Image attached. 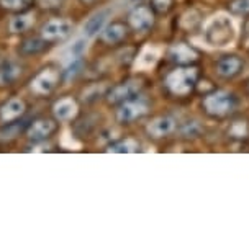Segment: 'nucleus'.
Here are the masks:
<instances>
[{
    "instance_id": "1",
    "label": "nucleus",
    "mask_w": 249,
    "mask_h": 250,
    "mask_svg": "<svg viewBox=\"0 0 249 250\" xmlns=\"http://www.w3.org/2000/svg\"><path fill=\"white\" fill-rule=\"evenodd\" d=\"M238 25L226 13H218L206 21L204 28V40L210 48L226 49L236 43Z\"/></svg>"
},
{
    "instance_id": "2",
    "label": "nucleus",
    "mask_w": 249,
    "mask_h": 250,
    "mask_svg": "<svg viewBox=\"0 0 249 250\" xmlns=\"http://www.w3.org/2000/svg\"><path fill=\"white\" fill-rule=\"evenodd\" d=\"M61 77H63V72H59L56 65H46L30 80V92L40 98L48 97L59 85Z\"/></svg>"
},
{
    "instance_id": "3",
    "label": "nucleus",
    "mask_w": 249,
    "mask_h": 250,
    "mask_svg": "<svg viewBox=\"0 0 249 250\" xmlns=\"http://www.w3.org/2000/svg\"><path fill=\"white\" fill-rule=\"evenodd\" d=\"M197 69H176L167 75L166 83L169 90L176 95H187L195 83Z\"/></svg>"
},
{
    "instance_id": "4",
    "label": "nucleus",
    "mask_w": 249,
    "mask_h": 250,
    "mask_svg": "<svg viewBox=\"0 0 249 250\" xmlns=\"http://www.w3.org/2000/svg\"><path fill=\"white\" fill-rule=\"evenodd\" d=\"M72 21L68 18H51L41 26L40 35L49 43H58V41H64L72 33Z\"/></svg>"
},
{
    "instance_id": "5",
    "label": "nucleus",
    "mask_w": 249,
    "mask_h": 250,
    "mask_svg": "<svg viewBox=\"0 0 249 250\" xmlns=\"http://www.w3.org/2000/svg\"><path fill=\"white\" fill-rule=\"evenodd\" d=\"M59 125L58 120H53V118H36L33 120L26 128V138L33 141V143H41V141H46L53 136L56 131H58Z\"/></svg>"
},
{
    "instance_id": "6",
    "label": "nucleus",
    "mask_w": 249,
    "mask_h": 250,
    "mask_svg": "<svg viewBox=\"0 0 249 250\" xmlns=\"http://www.w3.org/2000/svg\"><path fill=\"white\" fill-rule=\"evenodd\" d=\"M25 72V65L15 59H3L0 61V88L13 87L22 79Z\"/></svg>"
},
{
    "instance_id": "7",
    "label": "nucleus",
    "mask_w": 249,
    "mask_h": 250,
    "mask_svg": "<svg viewBox=\"0 0 249 250\" xmlns=\"http://www.w3.org/2000/svg\"><path fill=\"white\" fill-rule=\"evenodd\" d=\"M141 87H143V83L139 82V80H126V82L120 83V85H116L115 88H112V92L109 93V102L110 103H123L126 100H131V98H135L136 93H139Z\"/></svg>"
},
{
    "instance_id": "8",
    "label": "nucleus",
    "mask_w": 249,
    "mask_h": 250,
    "mask_svg": "<svg viewBox=\"0 0 249 250\" xmlns=\"http://www.w3.org/2000/svg\"><path fill=\"white\" fill-rule=\"evenodd\" d=\"M26 111V103L22 98H10L3 105H0V123L7 125V123L22 120V116Z\"/></svg>"
},
{
    "instance_id": "9",
    "label": "nucleus",
    "mask_w": 249,
    "mask_h": 250,
    "mask_svg": "<svg viewBox=\"0 0 249 250\" xmlns=\"http://www.w3.org/2000/svg\"><path fill=\"white\" fill-rule=\"evenodd\" d=\"M148 113V105L143 100H126L120 110L116 111V118L120 123H130L141 118Z\"/></svg>"
},
{
    "instance_id": "10",
    "label": "nucleus",
    "mask_w": 249,
    "mask_h": 250,
    "mask_svg": "<svg viewBox=\"0 0 249 250\" xmlns=\"http://www.w3.org/2000/svg\"><path fill=\"white\" fill-rule=\"evenodd\" d=\"M128 21H130V25H131V28H133L135 31L146 33L149 28L153 26L154 17H153V12L149 10V8H146V7H136L135 10L130 13Z\"/></svg>"
},
{
    "instance_id": "11",
    "label": "nucleus",
    "mask_w": 249,
    "mask_h": 250,
    "mask_svg": "<svg viewBox=\"0 0 249 250\" xmlns=\"http://www.w3.org/2000/svg\"><path fill=\"white\" fill-rule=\"evenodd\" d=\"M77 102L72 97H63L53 105V116L58 121H70L77 115Z\"/></svg>"
},
{
    "instance_id": "12",
    "label": "nucleus",
    "mask_w": 249,
    "mask_h": 250,
    "mask_svg": "<svg viewBox=\"0 0 249 250\" xmlns=\"http://www.w3.org/2000/svg\"><path fill=\"white\" fill-rule=\"evenodd\" d=\"M205 108L211 115H225L231 108V97L226 92H217L205 98Z\"/></svg>"
},
{
    "instance_id": "13",
    "label": "nucleus",
    "mask_w": 249,
    "mask_h": 250,
    "mask_svg": "<svg viewBox=\"0 0 249 250\" xmlns=\"http://www.w3.org/2000/svg\"><path fill=\"white\" fill-rule=\"evenodd\" d=\"M49 41H46L43 36H28L18 46V53L22 56H38L43 54L49 48Z\"/></svg>"
},
{
    "instance_id": "14",
    "label": "nucleus",
    "mask_w": 249,
    "mask_h": 250,
    "mask_svg": "<svg viewBox=\"0 0 249 250\" xmlns=\"http://www.w3.org/2000/svg\"><path fill=\"white\" fill-rule=\"evenodd\" d=\"M35 20H36L35 13L25 10L12 18L8 28H10V31L15 33V35H23V33H26L33 25H35Z\"/></svg>"
},
{
    "instance_id": "15",
    "label": "nucleus",
    "mask_w": 249,
    "mask_h": 250,
    "mask_svg": "<svg viewBox=\"0 0 249 250\" xmlns=\"http://www.w3.org/2000/svg\"><path fill=\"white\" fill-rule=\"evenodd\" d=\"M174 126H176V123H174L172 118L161 116V118H156V120H153L149 123L146 131L153 136V138H162V136H167L172 133Z\"/></svg>"
},
{
    "instance_id": "16",
    "label": "nucleus",
    "mask_w": 249,
    "mask_h": 250,
    "mask_svg": "<svg viewBox=\"0 0 249 250\" xmlns=\"http://www.w3.org/2000/svg\"><path fill=\"white\" fill-rule=\"evenodd\" d=\"M109 17H110V10H100L98 13H95V15H92L87 20L86 25H84V33H86V36L93 38L95 35H98V31H102L103 26H105Z\"/></svg>"
},
{
    "instance_id": "17",
    "label": "nucleus",
    "mask_w": 249,
    "mask_h": 250,
    "mask_svg": "<svg viewBox=\"0 0 249 250\" xmlns=\"http://www.w3.org/2000/svg\"><path fill=\"white\" fill-rule=\"evenodd\" d=\"M125 36H126V26L120 21H115V23H112V25L105 26L102 31V41L107 44L120 43Z\"/></svg>"
},
{
    "instance_id": "18",
    "label": "nucleus",
    "mask_w": 249,
    "mask_h": 250,
    "mask_svg": "<svg viewBox=\"0 0 249 250\" xmlns=\"http://www.w3.org/2000/svg\"><path fill=\"white\" fill-rule=\"evenodd\" d=\"M28 125L25 121H12V123H7V125H3L2 128H0V139L3 141H10V139H15L17 136H20V133L23 129L26 131Z\"/></svg>"
},
{
    "instance_id": "19",
    "label": "nucleus",
    "mask_w": 249,
    "mask_h": 250,
    "mask_svg": "<svg viewBox=\"0 0 249 250\" xmlns=\"http://www.w3.org/2000/svg\"><path fill=\"white\" fill-rule=\"evenodd\" d=\"M239 69H241V61L238 58H225L217 65V70L222 77H233L239 72Z\"/></svg>"
},
{
    "instance_id": "20",
    "label": "nucleus",
    "mask_w": 249,
    "mask_h": 250,
    "mask_svg": "<svg viewBox=\"0 0 249 250\" xmlns=\"http://www.w3.org/2000/svg\"><path fill=\"white\" fill-rule=\"evenodd\" d=\"M171 58L174 61H177V62L185 64V62H190V61H195L197 54L187 44H176L171 49Z\"/></svg>"
},
{
    "instance_id": "21",
    "label": "nucleus",
    "mask_w": 249,
    "mask_h": 250,
    "mask_svg": "<svg viewBox=\"0 0 249 250\" xmlns=\"http://www.w3.org/2000/svg\"><path fill=\"white\" fill-rule=\"evenodd\" d=\"M31 0H0V8L7 12H25L28 7H30Z\"/></svg>"
},
{
    "instance_id": "22",
    "label": "nucleus",
    "mask_w": 249,
    "mask_h": 250,
    "mask_svg": "<svg viewBox=\"0 0 249 250\" xmlns=\"http://www.w3.org/2000/svg\"><path fill=\"white\" fill-rule=\"evenodd\" d=\"M139 149V144L138 141L135 139H125L121 141L118 144H113L110 146V152H116V154H130V152H136Z\"/></svg>"
},
{
    "instance_id": "23",
    "label": "nucleus",
    "mask_w": 249,
    "mask_h": 250,
    "mask_svg": "<svg viewBox=\"0 0 249 250\" xmlns=\"http://www.w3.org/2000/svg\"><path fill=\"white\" fill-rule=\"evenodd\" d=\"M81 70H82V61L81 59H76L68 67V70H64L63 75H64L66 80H70V79H76V75L81 74Z\"/></svg>"
},
{
    "instance_id": "24",
    "label": "nucleus",
    "mask_w": 249,
    "mask_h": 250,
    "mask_svg": "<svg viewBox=\"0 0 249 250\" xmlns=\"http://www.w3.org/2000/svg\"><path fill=\"white\" fill-rule=\"evenodd\" d=\"M231 12L236 15H246L249 13V0H233Z\"/></svg>"
},
{
    "instance_id": "25",
    "label": "nucleus",
    "mask_w": 249,
    "mask_h": 250,
    "mask_svg": "<svg viewBox=\"0 0 249 250\" xmlns=\"http://www.w3.org/2000/svg\"><path fill=\"white\" fill-rule=\"evenodd\" d=\"M38 5L41 8H46V10H56V8L63 7L64 0H36Z\"/></svg>"
},
{
    "instance_id": "26",
    "label": "nucleus",
    "mask_w": 249,
    "mask_h": 250,
    "mask_svg": "<svg viewBox=\"0 0 249 250\" xmlns=\"http://www.w3.org/2000/svg\"><path fill=\"white\" fill-rule=\"evenodd\" d=\"M172 5V0H153V7L156 8L158 12H167Z\"/></svg>"
},
{
    "instance_id": "27",
    "label": "nucleus",
    "mask_w": 249,
    "mask_h": 250,
    "mask_svg": "<svg viewBox=\"0 0 249 250\" xmlns=\"http://www.w3.org/2000/svg\"><path fill=\"white\" fill-rule=\"evenodd\" d=\"M231 133L234 134V136H238V138H241V136L246 133V128H244V125L241 121H238L236 125H234V128L231 129Z\"/></svg>"
},
{
    "instance_id": "28",
    "label": "nucleus",
    "mask_w": 249,
    "mask_h": 250,
    "mask_svg": "<svg viewBox=\"0 0 249 250\" xmlns=\"http://www.w3.org/2000/svg\"><path fill=\"white\" fill-rule=\"evenodd\" d=\"M82 3H92V2H95V0H81Z\"/></svg>"
},
{
    "instance_id": "29",
    "label": "nucleus",
    "mask_w": 249,
    "mask_h": 250,
    "mask_svg": "<svg viewBox=\"0 0 249 250\" xmlns=\"http://www.w3.org/2000/svg\"><path fill=\"white\" fill-rule=\"evenodd\" d=\"M135 2H136V0H135Z\"/></svg>"
}]
</instances>
